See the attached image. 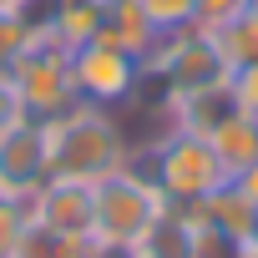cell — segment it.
I'll use <instances>...</instances> for the list:
<instances>
[{"mask_svg":"<svg viewBox=\"0 0 258 258\" xmlns=\"http://www.w3.org/2000/svg\"><path fill=\"white\" fill-rule=\"evenodd\" d=\"M41 126H46L51 177H71V182H101V177L121 172L132 147H137L121 111H101V106H86V101L66 106L61 116H51Z\"/></svg>","mask_w":258,"mask_h":258,"instance_id":"6da1fadb","label":"cell"},{"mask_svg":"<svg viewBox=\"0 0 258 258\" xmlns=\"http://www.w3.org/2000/svg\"><path fill=\"white\" fill-rule=\"evenodd\" d=\"M126 162H132V167L162 192L167 208H192V203H203L213 187L233 182V177L223 172L213 142H208V137H192V132H177V126H162V132L142 137Z\"/></svg>","mask_w":258,"mask_h":258,"instance_id":"7a4b0ae2","label":"cell"},{"mask_svg":"<svg viewBox=\"0 0 258 258\" xmlns=\"http://www.w3.org/2000/svg\"><path fill=\"white\" fill-rule=\"evenodd\" d=\"M91 203H96L91 238H96V243H116V248H132V243L147 233V223L167 208L162 192H157L132 162H126L121 172H111V177H101V182H91Z\"/></svg>","mask_w":258,"mask_h":258,"instance_id":"3957f363","label":"cell"},{"mask_svg":"<svg viewBox=\"0 0 258 258\" xmlns=\"http://www.w3.org/2000/svg\"><path fill=\"white\" fill-rule=\"evenodd\" d=\"M11 86L21 96V111L36 121L61 116L66 106H76V86H71V51L56 46L51 36H36L16 61H11Z\"/></svg>","mask_w":258,"mask_h":258,"instance_id":"277c9868","label":"cell"},{"mask_svg":"<svg viewBox=\"0 0 258 258\" xmlns=\"http://www.w3.org/2000/svg\"><path fill=\"white\" fill-rule=\"evenodd\" d=\"M71 86H76V101H86V106L126 111L142 86V61L106 41H86L71 51Z\"/></svg>","mask_w":258,"mask_h":258,"instance_id":"5b68a950","label":"cell"},{"mask_svg":"<svg viewBox=\"0 0 258 258\" xmlns=\"http://www.w3.org/2000/svg\"><path fill=\"white\" fill-rule=\"evenodd\" d=\"M46 177H51V167H46V126L36 116H21L16 126L0 132V198L31 203Z\"/></svg>","mask_w":258,"mask_h":258,"instance_id":"8992f818","label":"cell"},{"mask_svg":"<svg viewBox=\"0 0 258 258\" xmlns=\"http://www.w3.org/2000/svg\"><path fill=\"white\" fill-rule=\"evenodd\" d=\"M31 218L51 233H71V238H91V182H71V177H46L41 192L31 198Z\"/></svg>","mask_w":258,"mask_h":258,"instance_id":"52a82bcc","label":"cell"},{"mask_svg":"<svg viewBox=\"0 0 258 258\" xmlns=\"http://www.w3.org/2000/svg\"><path fill=\"white\" fill-rule=\"evenodd\" d=\"M238 111H243V106H238V96H233L228 81H213V86L182 91V96H172V101L162 106L167 126H177V132H192V137H213L218 126H223L228 116H238Z\"/></svg>","mask_w":258,"mask_h":258,"instance_id":"ba28073f","label":"cell"},{"mask_svg":"<svg viewBox=\"0 0 258 258\" xmlns=\"http://www.w3.org/2000/svg\"><path fill=\"white\" fill-rule=\"evenodd\" d=\"M91 41H106L116 51H132L137 61H147L162 41V31L152 26V16L142 11V0H106V16H101V31Z\"/></svg>","mask_w":258,"mask_h":258,"instance_id":"9c48e42d","label":"cell"},{"mask_svg":"<svg viewBox=\"0 0 258 258\" xmlns=\"http://www.w3.org/2000/svg\"><path fill=\"white\" fill-rule=\"evenodd\" d=\"M132 258H192V223L182 208H162L132 243Z\"/></svg>","mask_w":258,"mask_h":258,"instance_id":"30bf717a","label":"cell"},{"mask_svg":"<svg viewBox=\"0 0 258 258\" xmlns=\"http://www.w3.org/2000/svg\"><path fill=\"white\" fill-rule=\"evenodd\" d=\"M192 213L198 218H208L213 228H223V233H233L238 243H248L253 238V218H258V208L233 187V182H223V187H213L203 203H192Z\"/></svg>","mask_w":258,"mask_h":258,"instance_id":"8fae6325","label":"cell"},{"mask_svg":"<svg viewBox=\"0 0 258 258\" xmlns=\"http://www.w3.org/2000/svg\"><path fill=\"white\" fill-rule=\"evenodd\" d=\"M208 142H213V152H218V162H223V172H228V177H233V172H243V167L258 157V116H248V111L228 116Z\"/></svg>","mask_w":258,"mask_h":258,"instance_id":"7c38bea8","label":"cell"},{"mask_svg":"<svg viewBox=\"0 0 258 258\" xmlns=\"http://www.w3.org/2000/svg\"><path fill=\"white\" fill-rule=\"evenodd\" d=\"M213 46L223 51L228 71H233V66H248V61H258V11H243L238 21H228L223 31H213Z\"/></svg>","mask_w":258,"mask_h":258,"instance_id":"4fadbf2b","label":"cell"},{"mask_svg":"<svg viewBox=\"0 0 258 258\" xmlns=\"http://www.w3.org/2000/svg\"><path fill=\"white\" fill-rule=\"evenodd\" d=\"M182 213H187V223H192V258H243V253H248V243H238L233 233L213 228V223L198 218L192 208H182Z\"/></svg>","mask_w":258,"mask_h":258,"instance_id":"5bb4252c","label":"cell"},{"mask_svg":"<svg viewBox=\"0 0 258 258\" xmlns=\"http://www.w3.org/2000/svg\"><path fill=\"white\" fill-rule=\"evenodd\" d=\"M36 41V26L21 6H0V71H11V61Z\"/></svg>","mask_w":258,"mask_h":258,"instance_id":"9a60e30c","label":"cell"},{"mask_svg":"<svg viewBox=\"0 0 258 258\" xmlns=\"http://www.w3.org/2000/svg\"><path fill=\"white\" fill-rule=\"evenodd\" d=\"M142 11L152 16V26L162 36H172V31H187L198 21V0H142Z\"/></svg>","mask_w":258,"mask_h":258,"instance_id":"2e32d148","label":"cell"},{"mask_svg":"<svg viewBox=\"0 0 258 258\" xmlns=\"http://www.w3.org/2000/svg\"><path fill=\"white\" fill-rule=\"evenodd\" d=\"M26 228H31V203L0 198V248H6V258L16 253V243L26 238Z\"/></svg>","mask_w":258,"mask_h":258,"instance_id":"e0dca14e","label":"cell"},{"mask_svg":"<svg viewBox=\"0 0 258 258\" xmlns=\"http://www.w3.org/2000/svg\"><path fill=\"white\" fill-rule=\"evenodd\" d=\"M248 11V0H198V21H192V31H223L228 21H238Z\"/></svg>","mask_w":258,"mask_h":258,"instance_id":"ac0fdd59","label":"cell"},{"mask_svg":"<svg viewBox=\"0 0 258 258\" xmlns=\"http://www.w3.org/2000/svg\"><path fill=\"white\" fill-rule=\"evenodd\" d=\"M228 86H233L238 106H243L248 116H258V61H248V66H233V71H228Z\"/></svg>","mask_w":258,"mask_h":258,"instance_id":"d6986e66","label":"cell"},{"mask_svg":"<svg viewBox=\"0 0 258 258\" xmlns=\"http://www.w3.org/2000/svg\"><path fill=\"white\" fill-rule=\"evenodd\" d=\"M26 111H21V96H16V86H11V71H0V132L6 126H16Z\"/></svg>","mask_w":258,"mask_h":258,"instance_id":"ffe728a7","label":"cell"},{"mask_svg":"<svg viewBox=\"0 0 258 258\" xmlns=\"http://www.w3.org/2000/svg\"><path fill=\"white\" fill-rule=\"evenodd\" d=\"M233 187H238V192H243V198H248V203L258 208V157H253V162H248L243 172H233Z\"/></svg>","mask_w":258,"mask_h":258,"instance_id":"44dd1931","label":"cell"},{"mask_svg":"<svg viewBox=\"0 0 258 258\" xmlns=\"http://www.w3.org/2000/svg\"><path fill=\"white\" fill-rule=\"evenodd\" d=\"M91 258H132V248H116V243H91Z\"/></svg>","mask_w":258,"mask_h":258,"instance_id":"7402d4cb","label":"cell"},{"mask_svg":"<svg viewBox=\"0 0 258 258\" xmlns=\"http://www.w3.org/2000/svg\"><path fill=\"white\" fill-rule=\"evenodd\" d=\"M248 243H253V248H258V218H253V238H248Z\"/></svg>","mask_w":258,"mask_h":258,"instance_id":"603a6c76","label":"cell"},{"mask_svg":"<svg viewBox=\"0 0 258 258\" xmlns=\"http://www.w3.org/2000/svg\"><path fill=\"white\" fill-rule=\"evenodd\" d=\"M243 258H258V248H253V243H248V253H243Z\"/></svg>","mask_w":258,"mask_h":258,"instance_id":"cb8c5ba5","label":"cell"},{"mask_svg":"<svg viewBox=\"0 0 258 258\" xmlns=\"http://www.w3.org/2000/svg\"><path fill=\"white\" fill-rule=\"evenodd\" d=\"M248 11H258V0H248Z\"/></svg>","mask_w":258,"mask_h":258,"instance_id":"d4e9b609","label":"cell"},{"mask_svg":"<svg viewBox=\"0 0 258 258\" xmlns=\"http://www.w3.org/2000/svg\"><path fill=\"white\" fill-rule=\"evenodd\" d=\"M0 258H6V248H0Z\"/></svg>","mask_w":258,"mask_h":258,"instance_id":"484cf974","label":"cell"},{"mask_svg":"<svg viewBox=\"0 0 258 258\" xmlns=\"http://www.w3.org/2000/svg\"><path fill=\"white\" fill-rule=\"evenodd\" d=\"M101 6H106V0H101Z\"/></svg>","mask_w":258,"mask_h":258,"instance_id":"4316f807","label":"cell"}]
</instances>
